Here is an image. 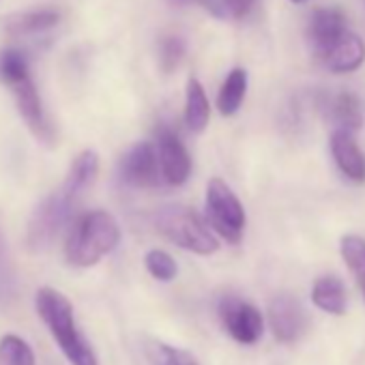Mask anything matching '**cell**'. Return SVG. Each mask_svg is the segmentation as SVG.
<instances>
[{
  "instance_id": "cell-1",
  "label": "cell",
  "mask_w": 365,
  "mask_h": 365,
  "mask_svg": "<svg viewBox=\"0 0 365 365\" xmlns=\"http://www.w3.org/2000/svg\"><path fill=\"white\" fill-rule=\"evenodd\" d=\"M35 309L71 365H99L95 350L78 329L73 305L63 292L50 286L39 288L35 297Z\"/></svg>"
},
{
  "instance_id": "cell-2",
  "label": "cell",
  "mask_w": 365,
  "mask_h": 365,
  "mask_svg": "<svg viewBox=\"0 0 365 365\" xmlns=\"http://www.w3.org/2000/svg\"><path fill=\"white\" fill-rule=\"evenodd\" d=\"M120 243V226L108 211H88L71 228L65 243V260L76 269L99 264Z\"/></svg>"
},
{
  "instance_id": "cell-3",
  "label": "cell",
  "mask_w": 365,
  "mask_h": 365,
  "mask_svg": "<svg viewBox=\"0 0 365 365\" xmlns=\"http://www.w3.org/2000/svg\"><path fill=\"white\" fill-rule=\"evenodd\" d=\"M0 82L7 84L16 97V106L26 123V127L41 140L52 142V125L43 112L39 91L33 82L26 56L20 50H5L0 54Z\"/></svg>"
},
{
  "instance_id": "cell-4",
  "label": "cell",
  "mask_w": 365,
  "mask_h": 365,
  "mask_svg": "<svg viewBox=\"0 0 365 365\" xmlns=\"http://www.w3.org/2000/svg\"><path fill=\"white\" fill-rule=\"evenodd\" d=\"M153 224L163 239L185 252L198 256H213L220 250V237L213 232L207 217H202L190 207H163L153 215Z\"/></svg>"
},
{
  "instance_id": "cell-5",
  "label": "cell",
  "mask_w": 365,
  "mask_h": 365,
  "mask_svg": "<svg viewBox=\"0 0 365 365\" xmlns=\"http://www.w3.org/2000/svg\"><path fill=\"white\" fill-rule=\"evenodd\" d=\"M205 217L213 232L230 245H239L245 235L247 215L243 202L222 178H211L205 194Z\"/></svg>"
},
{
  "instance_id": "cell-6",
  "label": "cell",
  "mask_w": 365,
  "mask_h": 365,
  "mask_svg": "<svg viewBox=\"0 0 365 365\" xmlns=\"http://www.w3.org/2000/svg\"><path fill=\"white\" fill-rule=\"evenodd\" d=\"M80 194H76L73 190H69L65 182H61V187L56 192H52L33 213L29 230H26V243L31 250L39 252L50 247V243L58 237V232L63 230V226L71 220L78 202H80Z\"/></svg>"
},
{
  "instance_id": "cell-7",
  "label": "cell",
  "mask_w": 365,
  "mask_h": 365,
  "mask_svg": "<svg viewBox=\"0 0 365 365\" xmlns=\"http://www.w3.org/2000/svg\"><path fill=\"white\" fill-rule=\"evenodd\" d=\"M217 316L228 335L241 346H254L264 333V318L260 309L237 294H224L220 299Z\"/></svg>"
},
{
  "instance_id": "cell-8",
  "label": "cell",
  "mask_w": 365,
  "mask_h": 365,
  "mask_svg": "<svg viewBox=\"0 0 365 365\" xmlns=\"http://www.w3.org/2000/svg\"><path fill=\"white\" fill-rule=\"evenodd\" d=\"M155 150L161 168V178L172 187L185 185L192 176V157L178 133L168 125H159L155 131Z\"/></svg>"
},
{
  "instance_id": "cell-9",
  "label": "cell",
  "mask_w": 365,
  "mask_h": 365,
  "mask_svg": "<svg viewBox=\"0 0 365 365\" xmlns=\"http://www.w3.org/2000/svg\"><path fill=\"white\" fill-rule=\"evenodd\" d=\"M267 322L273 337L282 344L299 341L309 324L303 303L292 294H277L271 299L267 309Z\"/></svg>"
},
{
  "instance_id": "cell-10",
  "label": "cell",
  "mask_w": 365,
  "mask_h": 365,
  "mask_svg": "<svg viewBox=\"0 0 365 365\" xmlns=\"http://www.w3.org/2000/svg\"><path fill=\"white\" fill-rule=\"evenodd\" d=\"M118 176L125 185L135 187V190L157 187L163 178H161V168H159L155 144L153 142L133 144L118 163Z\"/></svg>"
},
{
  "instance_id": "cell-11",
  "label": "cell",
  "mask_w": 365,
  "mask_h": 365,
  "mask_svg": "<svg viewBox=\"0 0 365 365\" xmlns=\"http://www.w3.org/2000/svg\"><path fill=\"white\" fill-rule=\"evenodd\" d=\"M346 33L348 20L337 7H318L312 11L307 20V43L314 52V56L320 61Z\"/></svg>"
},
{
  "instance_id": "cell-12",
  "label": "cell",
  "mask_w": 365,
  "mask_h": 365,
  "mask_svg": "<svg viewBox=\"0 0 365 365\" xmlns=\"http://www.w3.org/2000/svg\"><path fill=\"white\" fill-rule=\"evenodd\" d=\"M331 157L337 165V170L352 182H363L365 180V155L356 144L354 133L333 129L331 140H329Z\"/></svg>"
},
{
  "instance_id": "cell-13",
  "label": "cell",
  "mask_w": 365,
  "mask_h": 365,
  "mask_svg": "<svg viewBox=\"0 0 365 365\" xmlns=\"http://www.w3.org/2000/svg\"><path fill=\"white\" fill-rule=\"evenodd\" d=\"M322 114L333 125V129L356 133L363 125L361 103L352 93H335V95L324 97Z\"/></svg>"
},
{
  "instance_id": "cell-14",
  "label": "cell",
  "mask_w": 365,
  "mask_h": 365,
  "mask_svg": "<svg viewBox=\"0 0 365 365\" xmlns=\"http://www.w3.org/2000/svg\"><path fill=\"white\" fill-rule=\"evenodd\" d=\"M320 63L331 73H352L365 63V43L350 31L320 58Z\"/></svg>"
},
{
  "instance_id": "cell-15",
  "label": "cell",
  "mask_w": 365,
  "mask_h": 365,
  "mask_svg": "<svg viewBox=\"0 0 365 365\" xmlns=\"http://www.w3.org/2000/svg\"><path fill=\"white\" fill-rule=\"evenodd\" d=\"M58 22H61L58 9H35V11H22L11 16L5 22V31L11 37H33L56 29Z\"/></svg>"
},
{
  "instance_id": "cell-16",
  "label": "cell",
  "mask_w": 365,
  "mask_h": 365,
  "mask_svg": "<svg viewBox=\"0 0 365 365\" xmlns=\"http://www.w3.org/2000/svg\"><path fill=\"white\" fill-rule=\"evenodd\" d=\"M312 301L324 314L344 316L348 305L346 284L337 275H320L312 286Z\"/></svg>"
},
{
  "instance_id": "cell-17",
  "label": "cell",
  "mask_w": 365,
  "mask_h": 365,
  "mask_svg": "<svg viewBox=\"0 0 365 365\" xmlns=\"http://www.w3.org/2000/svg\"><path fill=\"white\" fill-rule=\"evenodd\" d=\"M209 118H211V103L207 91L198 78H190L185 86V110H182L185 127L192 133H202L209 127Z\"/></svg>"
},
{
  "instance_id": "cell-18",
  "label": "cell",
  "mask_w": 365,
  "mask_h": 365,
  "mask_svg": "<svg viewBox=\"0 0 365 365\" xmlns=\"http://www.w3.org/2000/svg\"><path fill=\"white\" fill-rule=\"evenodd\" d=\"M247 71L243 67H235L226 80L222 82L220 86V93H217V110L222 116H235L243 101H245V95H247Z\"/></svg>"
},
{
  "instance_id": "cell-19",
  "label": "cell",
  "mask_w": 365,
  "mask_h": 365,
  "mask_svg": "<svg viewBox=\"0 0 365 365\" xmlns=\"http://www.w3.org/2000/svg\"><path fill=\"white\" fill-rule=\"evenodd\" d=\"M339 256L365 301V239L359 235H344L339 239Z\"/></svg>"
},
{
  "instance_id": "cell-20",
  "label": "cell",
  "mask_w": 365,
  "mask_h": 365,
  "mask_svg": "<svg viewBox=\"0 0 365 365\" xmlns=\"http://www.w3.org/2000/svg\"><path fill=\"white\" fill-rule=\"evenodd\" d=\"M18 297V279H16V269L0 230V309H9Z\"/></svg>"
},
{
  "instance_id": "cell-21",
  "label": "cell",
  "mask_w": 365,
  "mask_h": 365,
  "mask_svg": "<svg viewBox=\"0 0 365 365\" xmlns=\"http://www.w3.org/2000/svg\"><path fill=\"white\" fill-rule=\"evenodd\" d=\"M0 365H37V354L20 335L0 337Z\"/></svg>"
},
{
  "instance_id": "cell-22",
  "label": "cell",
  "mask_w": 365,
  "mask_h": 365,
  "mask_svg": "<svg viewBox=\"0 0 365 365\" xmlns=\"http://www.w3.org/2000/svg\"><path fill=\"white\" fill-rule=\"evenodd\" d=\"M144 267L148 275L157 282H172L178 273L176 260L163 250H148L144 256Z\"/></svg>"
},
{
  "instance_id": "cell-23",
  "label": "cell",
  "mask_w": 365,
  "mask_h": 365,
  "mask_svg": "<svg viewBox=\"0 0 365 365\" xmlns=\"http://www.w3.org/2000/svg\"><path fill=\"white\" fill-rule=\"evenodd\" d=\"M185 52H187V46H185V41H182L180 37H176V35L165 37L159 43V63H161V69L165 73H172L180 65V61L185 58Z\"/></svg>"
},
{
  "instance_id": "cell-24",
  "label": "cell",
  "mask_w": 365,
  "mask_h": 365,
  "mask_svg": "<svg viewBox=\"0 0 365 365\" xmlns=\"http://www.w3.org/2000/svg\"><path fill=\"white\" fill-rule=\"evenodd\" d=\"M159 365H198L196 356L182 348L161 346L159 348Z\"/></svg>"
},
{
  "instance_id": "cell-25",
  "label": "cell",
  "mask_w": 365,
  "mask_h": 365,
  "mask_svg": "<svg viewBox=\"0 0 365 365\" xmlns=\"http://www.w3.org/2000/svg\"><path fill=\"white\" fill-rule=\"evenodd\" d=\"M222 3L226 14H230L232 18H245L256 5V0H222Z\"/></svg>"
},
{
  "instance_id": "cell-26",
  "label": "cell",
  "mask_w": 365,
  "mask_h": 365,
  "mask_svg": "<svg viewBox=\"0 0 365 365\" xmlns=\"http://www.w3.org/2000/svg\"><path fill=\"white\" fill-rule=\"evenodd\" d=\"M168 3H172V5H176V7L198 3V5L207 7V9H209L211 14H215V16H226V9H224V3H222V0H168Z\"/></svg>"
},
{
  "instance_id": "cell-27",
  "label": "cell",
  "mask_w": 365,
  "mask_h": 365,
  "mask_svg": "<svg viewBox=\"0 0 365 365\" xmlns=\"http://www.w3.org/2000/svg\"><path fill=\"white\" fill-rule=\"evenodd\" d=\"M290 3H294V5H303V3H307V0H290Z\"/></svg>"
},
{
  "instance_id": "cell-28",
  "label": "cell",
  "mask_w": 365,
  "mask_h": 365,
  "mask_svg": "<svg viewBox=\"0 0 365 365\" xmlns=\"http://www.w3.org/2000/svg\"><path fill=\"white\" fill-rule=\"evenodd\" d=\"M361 3H363V7H365V0H361Z\"/></svg>"
}]
</instances>
